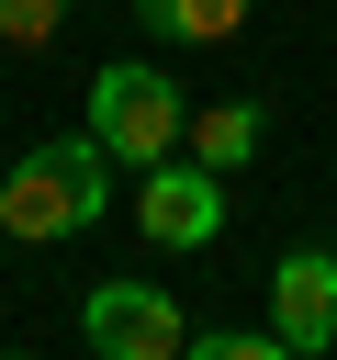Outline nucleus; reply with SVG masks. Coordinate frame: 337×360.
I'll return each instance as SVG.
<instances>
[{
    "instance_id": "nucleus-4",
    "label": "nucleus",
    "mask_w": 337,
    "mask_h": 360,
    "mask_svg": "<svg viewBox=\"0 0 337 360\" xmlns=\"http://www.w3.org/2000/svg\"><path fill=\"white\" fill-rule=\"evenodd\" d=\"M79 326H90L101 360H180V349H191V326H180V304H168L157 281H101V292L79 304Z\"/></svg>"
},
{
    "instance_id": "nucleus-3",
    "label": "nucleus",
    "mask_w": 337,
    "mask_h": 360,
    "mask_svg": "<svg viewBox=\"0 0 337 360\" xmlns=\"http://www.w3.org/2000/svg\"><path fill=\"white\" fill-rule=\"evenodd\" d=\"M135 236L146 248H213L225 236V169H202V158H157V169H135Z\"/></svg>"
},
{
    "instance_id": "nucleus-7",
    "label": "nucleus",
    "mask_w": 337,
    "mask_h": 360,
    "mask_svg": "<svg viewBox=\"0 0 337 360\" xmlns=\"http://www.w3.org/2000/svg\"><path fill=\"white\" fill-rule=\"evenodd\" d=\"M135 22L157 45H236L247 34V0H135Z\"/></svg>"
},
{
    "instance_id": "nucleus-1",
    "label": "nucleus",
    "mask_w": 337,
    "mask_h": 360,
    "mask_svg": "<svg viewBox=\"0 0 337 360\" xmlns=\"http://www.w3.org/2000/svg\"><path fill=\"white\" fill-rule=\"evenodd\" d=\"M101 214H112V158H101L90 124L45 135V146H22L0 169V236H22V248H56V236H79Z\"/></svg>"
},
{
    "instance_id": "nucleus-10",
    "label": "nucleus",
    "mask_w": 337,
    "mask_h": 360,
    "mask_svg": "<svg viewBox=\"0 0 337 360\" xmlns=\"http://www.w3.org/2000/svg\"><path fill=\"white\" fill-rule=\"evenodd\" d=\"M0 360H22V349H0Z\"/></svg>"
},
{
    "instance_id": "nucleus-5",
    "label": "nucleus",
    "mask_w": 337,
    "mask_h": 360,
    "mask_svg": "<svg viewBox=\"0 0 337 360\" xmlns=\"http://www.w3.org/2000/svg\"><path fill=\"white\" fill-rule=\"evenodd\" d=\"M270 326H281L303 360L337 349V248H292V259L270 270Z\"/></svg>"
},
{
    "instance_id": "nucleus-9",
    "label": "nucleus",
    "mask_w": 337,
    "mask_h": 360,
    "mask_svg": "<svg viewBox=\"0 0 337 360\" xmlns=\"http://www.w3.org/2000/svg\"><path fill=\"white\" fill-rule=\"evenodd\" d=\"M79 0H0V45H56Z\"/></svg>"
},
{
    "instance_id": "nucleus-2",
    "label": "nucleus",
    "mask_w": 337,
    "mask_h": 360,
    "mask_svg": "<svg viewBox=\"0 0 337 360\" xmlns=\"http://www.w3.org/2000/svg\"><path fill=\"white\" fill-rule=\"evenodd\" d=\"M79 124L101 135L112 169H157V158H180V135H191V90H180L168 68H146V56H112V68L90 79V112H79Z\"/></svg>"
},
{
    "instance_id": "nucleus-11",
    "label": "nucleus",
    "mask_w": 337,
    "mask_h": 360,
    "mask_svg": "<svg viewBox=\"0 0 337 360\" xmlns=\"http://www.w3.org/2000/svg\"><path fill=\"white\" fill-rule=\"evenodd\" d=\"M0 56H11V45H0Z\"/></svg>"
},
{
    "instance_id": "nucleus-8",
    "label": "nucleus",
    "mask_w": 337,
    "mask_h": 360,
    "mask_svg": "<svg viewBox=\"0 0 337 360\" xmlns=\"http://www.w3.org/2000/svg\"><path fill=\"white\" fill-rule=\"evenodd\" d=\"M180 360H303L281 326H191V349Z\"/></svg>"
},
{
    "instance_id": "nucleus-6",
    "label": "nucleus",
    "mask_w": 337,
    "mask_h": 360,
    "mask_svg": "<svg viewBox=\"0 0 337 360\" xmlns=\"http://www.w3.org/2000/svg\"><path fill=\"white\" fill-rule=\"evenodd\" d=\"M258 146H270V112H258V101H191L180 158H202V169H247Z\"/></svg>"
}]
</instances>
